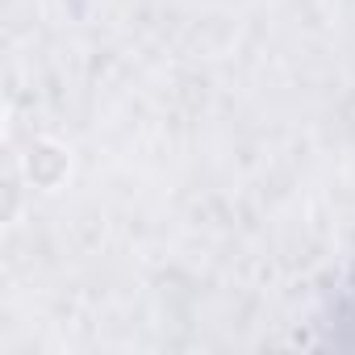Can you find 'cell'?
<instances>
[{
	"label": "cell",
	"mask_w": 355,
	"mask_h": 355,
	"mask_svg": "<svg viewBox=\"0 0 355 355\" xmlns=\"http://www.w3.org/2000/svg\"><path fill=\"white\" fill-rule=\"evenodd\" d=\"M21 167H26V180L38 193H55L71 171V150L55 138H34L21 155Z\"/></svg>",
	"instance_id": "6da1fadb"
},
{
	"label": "cell",
	"mask_w": 355,
	"mask_h": 355,
	"mask_svg": "<svg viewBox=\"0 0 355 355\" xmlns=\"http://www.w3.org/2000/svg\"><path fill=\"white\" fill-rule=\"evenodd\" d=\"M5 180H9V189H5V193H9V201H5V222H13V214H17V193H21V189H17V184H21V175H17V155L5 159Z\"/></svg>",
	"instance_id": "7a4b0ae2"
}]
</instances>
